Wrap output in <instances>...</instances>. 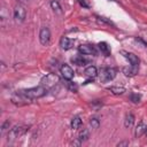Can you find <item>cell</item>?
Listing matches in <instances>:
<instances>
[{"mask_svg":"<svg viewBox=\"0 0 147 147\" xmlns=\"http://www.w3.org/2000/svg\"><path fill=\"white\" fill-rule=\"evenodd\" d=\"M98 46H99V49L101 51V53H102L103 55H106V56H109V55H110V47L108 46L107 42H105V41L99 42Z\"/></svg>","mask_w":147,"mask_h":147,"instance_id":"obj_15","label":"cell"},{"mask_svg":"<svg viewBox=\"0 0 147 147\" xmlns=\"http://www.w3.org/2000/svg\"><path fill=\"white\" fill-rule=\"evenodd\" d=\"M60 71H61V74H62V76H63L64 79H67V80H71V79L74 78L75 72H74L72 68H71L70 65H68V64H63V65L61 67Z\"/></svg>","mask_w":147,"mask_h":147,"instance_id":"obj_8","label":"cell"},{"mask_svg":"<svg viewBox=\"0 0 147 147\" xmlns=\"http://www.w3.org/2000/svg\"><path fill=\"white\" fill-rule=\"evenodd\" d=\"M71 62L76 65L82 67V65H85L86 63H88V60L86 57H84V55H76L71 59Z\"/></svg>","mask_w":147,"mask_h":147,"instance_id":"obj_11","label":"cell"},{"mask_svg":"<svg viewBox=\"0 0 147 147\" xmlns=\"http://www.w3.org/2000/svg\"><path fill=\"white\" fill-rule=\"evenodd\" d=\"M110 92H113L114 94H123L125 92V88L124 87H119V86H111L108 88Z\"/></svg>","mask_w":147,"mask_h":147,"instance_id":"obj_19","label":"cell"},{"mask_svg":"<svg viewBox=\"0 0 147 147\" xmlns=\"http://www.w3.org/2000/svg\"><path fill=\"white\" fill-rule=\"evenodd\" d=\"M7 126H9V122H8V121H6V122L2 124V126H1V130H2V131H5V130L7 129Z\"/></svg>","mask_w":147,"mask_h":147,"instance_id":"obj_25","label":"cell"},{"mask_svg":"<svg viewBox=\"0 0 147 147\" xmlns=\"http://www.w3.org/2000/svg\"><path fill=\"white\" fill-rule=\"evenodd\" d=\"M121 54L130 62V64L132 65H138L139 63V59L137 55H134L133 53H130V52H126V51H121Z\"/></svg>","mask_w":147,"mask_h":147,"instance_id":"obj_9","label":"cell"},{"mask_svg":"<svg viewBox=\"0 0 147 147\" xmlns=\"http://www.w3.org/2000/svg\"><path fill=\"white\" fill-rule=\"evenodd\" d=\"M146 130H147L146 124H145L144 122H139V123H138V125L136 126V130H134V136H136V138L141 137V136L146 132Z\"/></svg>","mask_w":147,"mask_h":147,"instance_id":"obj_13","label":"cell"},{"mask_svg":"<svg viewBox=\"0 0 147 147\" xmlns=\"http://www.w3.org/2000/svg\"><path fill=\"white\" fill-rule=\"evenodd\" d=\"M39 40L41 42V45L47 46L51 41V31L48 28H41L40 32H39Z\"/></svg>","mask_w":147,"mask_h":147,"instance_id":"obj_5","label":"cell"},{"mask_svg":"<svg viewBox=\"0 0 147 147\" xmlns=\"http://www.w3.org/2000/svg\"><path fill=\"white\" fill-rule=\"evenodd\" d=\"M28 127L23 126V125H15L14 127H11L7 134V139L8 140H15L17 138H20L21 136H23L26 132Z\"/></svg>","mask_w":147,"mask_h":147,"instance_id":"obj_4","label":"cell"},{"mask_svg":"<svg viewBox=\"0 0 147 147\" xmlns=\"http://www.w3.org/2000/svg\"><path fill=\"white\" fill-rule=\"evenodd\" d=\"M74 42H75V40L71 39V38H68V37H62V38L60 39V46H61V48L64 49V51H68V49L72 48Z\"/></svg>","mask_w":147,"mask_h":147,"instance_id":"obj_10","label":"cell"},{"mask_svg":"<svg viewBox=\"0 0 147 147\" xmlns=\"http://www.w3.org/2000/svg\"><path fill=\"white\" fill-rule=\"evenodd\" d=\"M70 125H71V129H72V130L79 129L80 125H82V118H80V116H75V117L71 119Z\"/></svg>","mask_w":147,"mask_h":147,"instance_id":"obj_16","label":"cell"},{"mask_svg":"<svg viewBox=\"0 0 147 147\" xmlns=\"http://www.w3.org/2000/svg\"><path fill=\"white\" fill-rule=\"evenodd\" d=\"M123 74L125 76H129V77H133L138 74V68L137 65H130V67H124L123 68Z\"/></svg>","mask_w":147,"mask_h":147,"instance_id":"obj_12","label":"cell"},{"mask_svg":"<svg viewBox=\"0 0 147 147\" xmlns=\"http://www.w3.org/2000/svg\"><path fill=\"white\" fill-rule=\"evenodd\" d=\"M133 123H134V116H133L131 113L126 114L125 119H124V125H125V127H131V126L133 125Z\"/></svg>","mask_w":147,"mask_h":147,"instance_id":"obj_17","label":"cell"},{"mask_svg":"<svg viewBox=\"0 0 147 147\" xmlns=\"http://www.w3.org/2000/svg\"><path fill=\"white\" fill-rule=\"evenodd\" d=\"M129 145V141H121V142H118L117 144V146L118 147H122V146H127Z\"/></svg>","mask_w":147,"mask_h":147,"instance_id":"obj_26","label":"cell"},{"mask_svg":"<svg viewBox=\"0 0 147 147\" xmlns=\"http://www.w3.org/2000/svg\"><path fill=\"white\" fill-rule=\"evenodd\" d=\"M90 125L92 126V129H98L99 125H100V122H99L98 118H91V121H90Z\"/></svg>","mask_w":147,"mask_h":147,"instance_id":"obj_21","label":"cell"},{"mask_svg":"<svg viewBox=\"0 0 147 147\" xmlns=\"http://www.w3.org/2000/svg\"><path fill=\"white\" fill-rule=\"evenodd\" d=\"M85 75L90 78H94L98 76V69L94 67V65H88L86 69H85Z\"/></svg>","mask_w":147,"mask_h":147,"instance_id":"obj_14","label":"cell"},{"mask_svg":"<svg viewBox=\"0 0 147 147\" xmlns=\"http://www.w3.org/2000/svg\"><path fill=\"white\" fill-rule=\"evenodd\" d=\"M98 75H99L100 82L107 83V82H110V80H113L115 78L116 69H114V68H101V70H100V72Z\"/></svg>","mask_w":147,"mask_h":147,"instance_id":"obj_3","label":"cell"},{"mask_svg":"<svg viewBox=\"0 0 147 147\" xmlns=\"http://www.w3.org/2000/svg\"><path fill=\"white\" fill-rule=\"evenodd\" d=\"M21 94H23L25 98L33 100V99H39L41 96H44L46 94V88L44 86H36V87H30V88H25L20 91Z\"/></svg>","mask_w":147,"mask_h":147,"instance_id":"obj_1","label":"cell"},{"mask_svg":"<svg viewBox=\"0 0 147 147\" xmlns=\"http://www.w3.org/2000/svg\"><path fill=\"white\" fill-rule=\"evenodd\" d=\"M26 16V10L23 6H16L14 9V18L17 22H23Z\"/></svg>","mask_w":147,"mask_h":147,"instance_id":"obj_7","label":"cell"},{"mask_svg":"<svg viewBox=\"0 0 147 147\" xmlns=\"http://www.w3.org/2000/svg\"><path fill=\"white\" fill-rule=\"evenodd\" d=\"M78 51L83 55H96V49L94 46L88 44H83L78 46Z\"/></svg>","mask_w":147,"mask_h":147,"instance_id":"obj_6","label":"cell"},{"mask_svg":"<svg viewBox=\"0 0 147 147\" xmlns=\"http://www.w3.org/2000/svg\"><path fill=\"white\" fill-rule=\"evenodd\" d=\"M88 137H90V133H88V130H87V129H83V130L79 132V134H78V139H79L80 141L87 140Z\"/></svg>","mask_w":147,"mask_h":147,"instance_id":"obj_18","label":"cell"},{"mask_svg":"<svg viewBox=\"0 0 147 147\" xmlns=\"http://www.w3.org/2000/svg\"><path fill=\"white\" fill-rule=\"evenodd\" d=\"M51 7H52V9H54L55 11L61 13V6L59 5V1H57V0H53V1L51 2Z\"/></svg>","mask_w":147,"mask_h":147,"instance_id":"obj_20","label":"cell"},{"mask_svg":"<svg viewBox=\"0 0 147 147\" xmlns=\"http://www.w3.org/2000/svg\"><path fill=\"white\" fill-rule=\"evenodd\" d=\"M67 85H68V87H69L71 91H74V92H76V91H77V86H76V85H75L72 82L68 80V82H67Z\"/></svg>","mask_w":147,"mask_h":147,"instance_id":"obj_23","label":"cell"},{"mask_svg":"<svg viewBox=\"0 0 147 147\" xmlns=\"http://www.w3.org/2000/svg\"><path fill=\"white\" fill-rule=\"evenodd\" d=\"M130 100L132 102H134V103H138L140 101V95L136 94V93H132V94H130Z\"/></svg>","mask_w":147,"mask_h":147,"instance_id":"obj_22","label":"cell"},{"mask_svg":"<svg viewBox=\"0 0 147 147\" xmlns=\"http://www.w3.org/2000/svg\"><path fill=\"white\" fill-rule=\"evenodd\" d=\"M78 2H79V5H80L82 7H84V8H90V5L86 2V0H78Z\"/></svg>","mask_w":147,"mask_h":147,"instance_id":"obj_24","label":"cell"},{"mask_svg":"<svg viewBox=\"0 0 147 147\" xmlns=\"http://www.w3.org/2000/svg\"><path fill=\"white\" fill-rule=\"evenodd\" d=\"M59 82H60V78H59L57 75H55V74H47L46 76H44V77L41 78L40 85L44 86V87L47 90V88L54 87Z\"/></svg>","mask_w":147,"mask_h":147,"instance_id":"obj_2","label":"cell"}]
</instances>
